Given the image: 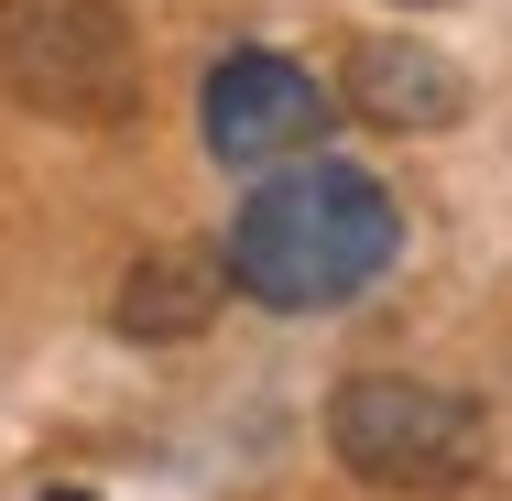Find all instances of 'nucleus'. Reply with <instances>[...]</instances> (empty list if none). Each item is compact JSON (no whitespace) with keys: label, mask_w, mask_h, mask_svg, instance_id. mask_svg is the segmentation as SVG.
<instances>
[{"label":"nucleus","mask_w":512,"mask_h":501,"mask_svg":"<svg viewBox=\"0 0 512 501\" xmlns=\"http://www.w3.org/2000/svg\"><path fill=\"white\" fill-rule=\"evenodd\" d=\"M404 251V207L382 175L360 164H327L295 153L284 175H262L240 218H229V284L273 316H327V305H360Z\"/></svg>","instance_id":"nucleus-1"},{"label":"nucleus","mask_w":512,"mask_h":501,"mask_svg":"<svg viewBox=\"0 0 512 501\" xmlns=\"http://www.w3.org/2000/svg\"><path fill=\"white\" fill-rule=\"evenodd\" d=\"M0 88L33 120H131L142 109V44L120 0H0Z\"/></svg>","instance_id":"nucleus-2"},{"label":"nucleus","mask_w":512,"mask_h":501,"mask_svg":"<svg viewBox=\"0 0 512 501\" xmlns=\"http://www.w3.org/2000/svg\"><path fill=\"white\" fill-rule=\"evenodd\" d=\"M327 447L371 491H458V480H480V403L447 393V382L360 371L327 403Z\"/></svg>","instance_id":"nucleus-3"},{"label":"nucleus","mask_w":512,"mask_h":501,"mask_svg":"<svg viewBox=\"0 0 512 501\" xmlns=\"http://www.w3.org/2000/svg\"><path fill=\"white\" fill-rule=\"evenodd\" d=\"M197 120H207V153H218V164L273 175V164H295V153H316V142H327L338 99L316 88L295 55H218V66H207Z\"/></svg>","instance_id":"nucleus-4"},{"label":"nucleus","mask_w":512,"mask_h":501,"mask_svg":"<svg viewBox=\"0 0 512 501\" xmlns=\"http://www.w3.org/2000/svg\"><path fill=\"white\" fill-rule=\"evenodd\" d=\"M338 99L360 109V120H382V131H447L469 109V77L436 44H414V33H360L338 55Z\"/></svg>","instance_id":"nucleus-5"},{"label":"nucleus","mask_w":512,"mask_h":501,"mask_svg":"<svg viewBox=\"0 0 512 501\" xmlns=\"http://www.w3.org/2000/svg\"><path fill=\"white\" fill-rule=\"evenodd\" d=\"M229 295H240V284H229V240H164V251L131 262V284H120L109 316H120V338L175 349V338H197Z\"/></svg>","instance_id":"nucleus-6"},{"label":"nucleus","mask_w":512,"mask_h":501,"mask_svg":"<svg viewBox=\"0 0 512 501\" xmlns=\"http://www.w3.org/2000/svg\"><path fill=\"white\" fill-rule=\"evenodd\" d=\"M44 501H77V491H44Z\"/></svg>","instance_id":"nucleus-7"},{"label":"nucleus","mask_w":512,"mask_h":501,"mask_svg":"<svg viewBox=\"0 0 512 501\" xmlns=\"http://www.w3.org/2000/svg\"><path fill=\"white\" fill-rule=\"evenodd\" d=\"M425 11H436V0H425Z\"/></svg>","instance_id":"nucleus-8"}]
</instances>
